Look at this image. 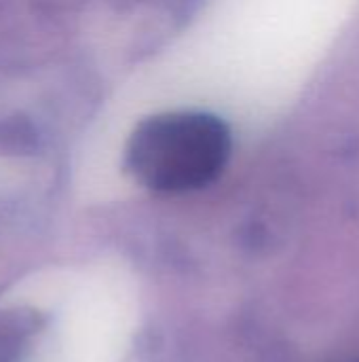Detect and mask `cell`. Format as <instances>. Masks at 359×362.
Here are the masks:
<instances>
[{"label": "cell", "instance_id": "7a4b0ae2", "mask_svg": "<svg viewBox=\"0 0 359 362\" xmlns=\"http://www.w3.org/2000/svg\"><path fill=\"white\" fill-rule=\"evenodd\" d=\"M36 331V316L25 312H0V362H17L28 337Z\"/></svg>", "mask_w": 359, "mask_h": 362}, {"label": "cell", "instance_id": "6da1fadb", "mask_svg": "<svg viewBox=\"0 0 359 362\" xmlns=\"http://www.w3.org/2000/svg\"><path fill=\"white\" fill-rule=\"evenodd\" d=\"M231 153L226 125L205 112H165L142 121L127 144V168L157 193H186L218 178Z\"/></svg>", "mask_w": 359, "mask_h": 362}]
</instances>
